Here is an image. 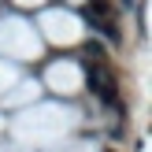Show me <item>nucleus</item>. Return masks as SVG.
Here are the masks:
<instances>
[{
  "mask_svg": "<svg viewBox=\"0 0 152 152\" xmlns=\"http://www.w3.org/2000/svg\"><path fill=\"white\" fill-rule=\"evenodd\" d=\"M86 86L93 89V96H96L100 104H108V108H111V104L119 100L115 78L108 74V67H96V63H89V67H86Z\"/></svg>",
  "mask_w": 152,
  "mask_h": 152,
  "instance_id": "f257e3e1",
  "label": "nucleus"
}]
</instances>
